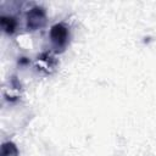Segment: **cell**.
Instances as JSON below:
<instances>
[{
  "label": "cell",
  "instance_id": "cell-3",
  "mask_svg": "<svg viewBox=\"0 0 156 156\" xmlns=\"http://www.w3.org/2000/svg\"><path fill=\"white\" fill-rule=\"evenodd\" d=\"M0 24H1V28L6 32V33H9V34H11V33H13L15 32V29H16V20L13 18V17H9V16H2L1 18H0Z\"/></svg>",
  "mask_w": 156,
  "mask_h": 156
},
{
  "label": "cell",
  "instance_id": "cell-2",
  "mask_svg": "<svg viewBox=\"0 0 156 156\" xmlns=\"http://www.w3.org/2000/svg\"><path fill=\"white\" fill-rule=\"evenodd\" d=\"M46 21V16H45V11L43 7L40 6H35L32 10H29V12L27 13V26L28 28H30L32 30L41 28L45 24Z\"/></svg>",
  "mask_w": 156,
  "mask_h": 156
},
{
  "label": "cell",
  "instance_id": "cell-4",
  "mask_svg": "<svg viewBox=\"0 0 156 156\" xmlns=\"http://www.w3.org/2000/svg\"><path fill=\"white\" fill-rule=\"evenodd\" d=\"M18 155V150L16 147V145L13 143H4L2 147H1V156H17Z\"/></svg>",
  "mask_w": 156,
  "mask_h": 156
},
{
  "label": "cell",
  "instance_id": "cell-1",
  "mask_svg": "<svg viewBox=\"0 0 156 156\" xmlns=\"http://www.w3.org/2000/svg\"><path fill=\"white\" fill-rule=\"evenodd\" d=\"M50 38L56 49H62L68 41V29L62 23H57L51 27Z\"/></svg>",
  "mask_w": 156,
  "mask_h": 156
}]
</instances>
